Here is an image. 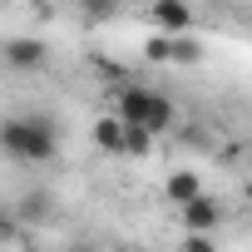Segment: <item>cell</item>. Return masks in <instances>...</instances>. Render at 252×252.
<instances>
[{"instance_id":"obj_1","label":"cell","mask_w":252,"mask_h":252,"mask_svg":"<svg viewBox=\"0 0 252 252\" xmlns=\"http://www.w3.org/2000/svg\"><path fill=\"white\" fill-rule=\"evenodd\" d=\"M0 149L20 163H50L60 149V129L45 114H10L0 119Z\"/></svg>"},{"instance_id":"obj_15","label":"cell","mask_w":252,"mask_h":252,"mask_svg":"<svg viewBox=\"0 0 252 252\" xmlns=\"http://www.w3.org/2000/svg\"><path fill=\"white\" fill-rule=\"evenodd\" d=\"M134 252H149V247H134Z\"/></svg>"},{"instance_id":"obj_10","label":"cell","mask_w":252,"mask_h":252,"mask_svg":"<svg viewBox=\"0 0 252 252\" xmlns=\"http://www.w3.org/2000/svg\"><path fill=\"white\" fill-rule=\"evenodd\" d=\"M154 149V134L139 129V124H124V139H119V154H149Z\"/></svg>"},{"instance_id":"obj_11","label":"cell","mask_w":252,"mask_h":252,"mask_svg":"<svg viewBox=\"0 0 252 252\" xmlns=\"http://www.w3.org/2000/svg\"><path fill=\"white\" fill-rule=\"evenodd\" d=\"M144 55H149L154 64H168V35H154V40L144 45Z\"/></svg>"},{"instance_id":"obj_2","label":"cell","mask_w":252,"mask_h":252,"mask_svg":"<svg viewBox=\"0 0 252 252\" xmlns=\"http://www.w3.org/2000/svg\"><path fill=\"white\" fill-rule=\"evenodd\" d=\"M218 222H222V203H218L213 193H198L193 203H183V227H188V232L213 237V232H218Z\"/></svg>"},{"instance_id":"obj_6","label":"cell","mask_w":252,"mask_h":252,"mask_svg":"<svg viewBox=\"0 0 252 252\" xmlns=\"http://www.w3.org/2000/svg\"><path fill=\"white\" fill-rule=\"evenodd\" d=\"M173 124H178V109H173V99L154 89V99H149V114H144V129L158 139V134H168V129H173Z\"/></svg>"},{"instance_id":"obj_7","label":"cell","mask_w":252,"mask_h":252,"mask_svg":"<svg viewBox=\"0 0 252 252\" xmlns=\"http://www.w3.org/2000/svg\"><path fill=\"white\" fill-rule=\"evenodd\" d=\"M163 193H168V203H173V208H183V203H193V198L203 193V178H198L193 168H178V173H168Z\"/></svg>"},{"instance_id":"obj_5","label":"cell","mask_w":252,"mask_h":252,"mask_svg":"<svg viewBox=\"0 0 252 252\" xmlns=\"http://www.w3.org/2000/svg\"><path fill=\"white\" fill-rule=\"evenodd\" d=\"M45 60H50V45H45V40H10V45H5V64H10V69H25V74H30V69H40Z\"/></svg>"},{"instance_id":"obj_13","label":"cell","mask_w":252,"mask_h":252,"mask_svg":"<svg viewBox=\"0 0 252 252\" xmlns=\"http://www.w3.org/2000/svg\"><path fill=\"white\" fill-rule=\"evenodd\" d=\"M183 252H218V242H213V237H203V232H188Z\"/></svg>"},{"instance_id":"obj_4","label":"cell","mask_w":252,"mask_h":252,"mask_svg":"<svg viewBox=\"0 0 252 252\" xmlns=\"http://www.w3.org/2000/svg\"><path fill=\"white\" fill-rule=\"evenodd\" d=\"M154 25L173 40V35H188L193 25V10H188V0H154Z\"/></svg>"},{"instance_id":"obj_9","label":"cell","mask_w":252,"mask_h":252,"mask_svg":"<svg viewBox=\"0 0 252 252\" xmlns=\"http://www.w3.org/2000/svg\"><path fill=\"white\" fill-rule=\"evenodd\" d=\"M119 139H124V124H119V119H114V114H109V119H99V124H94V144H99V149H104V154H119Z\"/></svg>"},{"instance_id":"obj_3","label":"cell","mask_w":252,"mask_h":252,"mask_svg":"<svg viewBox=\"0 0 252 252\" xmlns=\"http://www.w3.org/2000/svg\"><path fill=\"white\" fill-rule=\"evenodd\" d=\"M20 227H35V222H55V193L50 188H30L20 203H15V213H10Z\"/></svg>"},{"instance_id":"obj_14","label":"cell","mask_w":252,"mask_h":252,"mask_svg":"<svg viewBox=\"0 0 252 252\" xmlns=\"http://www.w3.org/2000/svg\"><path fill=\"white\" fill-rule=\"evenodd\" d=\"M69 252H94V247H89V242H74V247H69Z\"/></svg>"},{"instance_id":"obj_8","label":"cell","mask_w":252,"mask_h":252,"mask_svg":"<svg viewBox=\"0 0 252 252\" xmlns=\"http://www.w3.org/2000/svg\"><path fill=\"white\" fill-rule=\"evenodd\" d=\"M203 60V45L188 40V35H173L168 40V64H198Z\"/></svg>"},{"instance_id":"obj_12","label":"cell","mask_w":252,"mask_h":252,"mask_svg":"<svg viewBox=\"0 0 252 252\" xmlns=\"http://www.w3.org/2000/svg\"><path fill=\"white\" fill-rule=\"evenodd\" d=\"M15 237H20V222H15L10 213H0V247H10Z\"/></svg>"}]
</instances>
